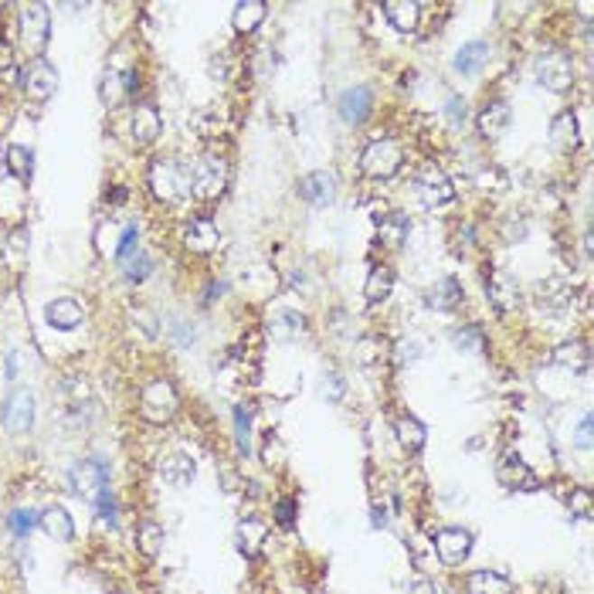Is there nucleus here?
<instances>
[{
    "instance_id": "obj_40",
    "label": "nucleus",
    "mask_w": 594,
    "mask_h": 594,
    "mask_svg": "<svg viewBox=\"0 0 594 594\" xmlns=\"http://www.w3.org/2000/svg\"><path fill=\"white\" fill-rule=\"evenodd\" d=\"M140 248V227L133 225H123V231H119V245H116V258H126V255H133Z\"/></svg>"
},
{
    "instance_id": "obj_36",
    "label": "nucleus",
    "mask_w": 594,
    "mask_h": 594,
    "mask_svg": "<svg viewBox=\"0 0 594 594\" xmlns=\"http://www.w3.org/2000/svg\"><path fill=\"white\" fill-rule=\"evenodd\" d=\"M377 227H381V238L387 241V245H401V241L408 238V218L404 214H397V211H391V214H384L381 221H377Z\"/></svg>"
},
{
    "instance_id": "obj_15",
    "label": "nucleus",
    "mask_w": 594,
    "mask_h": 594,
    "mask_svg": "<svg viewBox=\"0 0 594 594\" xmlns=\"http://www.w3.org/2000/svg\"><path fill=\"white\" fill-rule=\"evenodd\" d=\"M486 292H489V302L496 306V312H503V316L520 306V285H516V279H513L506 269L493 272V279H489V285H486Z\"/></svg>"
},
{
    "instance_id": "obj_46",
    "label": "nucleus",
    "mask_w": 594,
    "mask_h": 594,
    "mask_svg": "<svg viewBox=\"0 0 594 594\" xmlns=\"http://www.w3.org/2000/svg\"><path fill=\"white\" fill-rule=\"evenodd\" d=\"M422 357V339H401L397 343V360L401 364H411V360H418Z\"/></svg>"
},
{
    "instance_id": "obj_24",
    "label": "nucleus",
    "mask_w": 594,
    "mask_h": 594,
    "mask_svg": "<svg viewBox=\"0 0 594 594\" xmlns=\"http://www.w3.org/2000/svg\"><path fill=\"white\" fill-rule=\"evenodd\" d=\"M265 14H269V7L262 0H241V4H235L231 28H235V34H255L258 24H265Z\"/></svg>"
},
{
    "instance_id": "obj_1",
    "label": "nucleus",
    "mask_w": 594,
    "mask_h": 594,
    "mask_svg": "<svg viewBox=\"0 0 594 594\" xmlns=\"http://www.w3.org/2000/svg\"><path fill=\"white\" fill-rule=\"evenodd\" d=\"M146 184H150V194H153L160 204H181V200L190 194V170L173 160V156H160L150 163V173H146Z\"/></svg>"
},
{
    "instance_id": "obj_27",
    "label": "nucleus",
    "mask_w": 594,
    "mask_h": 594,
    "mask_svg": "<svg viewBox=\"0 0 594 594\" xmlns=\"http://www.w3.org/2000/svg\"><path fill=\"white\" fill-rule=\"evenodd\" d=\"M4 167H7V173L14 177L17 184H28L31 173H34V153L28 146H21V143H11L4 150Z\"/></svg>"
},
{
    "instance_id": "obj_6",
    "label": "nucleus",
    "mask_w": 594,
    "mask_h": 594,
    "mask_svg": "<svg viewBox=\"0 0 594 594\" xmlns=\"http://www.w3.org/2000/svg\"><path fill=\"white\" fill-rule=\"evenodd\" d=\"M401 163H404V153H401V146L394 140H374L360 153V170L374 181H391L401 170Z\"/></svg>"
},
{
    "instance_id": "obj_34",
    "label": "nucleus",
    "mask_w": 594,
    "mask_h": 594,
    "mask_svg": "<svg viewBox=\"0 0 594 594\" xmlns=\"http://www.w3.org/2000/svg\"><path fill=\"white\" fill-rule=\"evenodd\" d=\"M119 262H123V275H126L129 283H146L153 275V258L143 252V248H136V252L119 258Z\"/></svg>"
},
{
    "instance_id": "obj_49",
    "label": "nucleus",
    "mask_w": 594,
    "mask_h": 594,
    "mask_svg": "<svg viewBox=\"0 0 594 594\" xmlns=\"http://www.w3.org/2000/svg\"><path fill=\"white\" fill-rule=\"evenodd\" d=\"M323 394L329 397V401H339V394H343V377H339V374H326Z\"/></svg>"
},
{
    "instance_id": "obj_47",
    "label": "nucleus",
    "mask_w": 594,
    "mask_h": 594,
    "mask_svg": "<svg viewBox=\"0 0 594 594\" xmlns=\"http://www.w3.org/2000/svg\"><path fill=\"white\" fill-rule=\"evenodd\" d=\"M466 99L462 96H449V106H445V116L452 119V126H459V123H466Z\"/></svg>"
},
{
    "instance_id": "obj_51",
    "label": "nucleus",
    "mask_w": 594,
    "mask_h": 594,
    "mask_svg": "<svg viewBox=\"0 0 594 594\" xmlns=\"http://www.w3.org/2000/svg\"><path fill=\"white\" fill-rule=\"evenodd\" d=\"M4 381H17V374H21V360H17V350H7V367H4Z\"/></svg>"
},
{
    "instance_id": "obj_10",
    "label": "nucleus",
    "mask_w": 594,
    "mask_h": 594,
    "mask_svg": "<svg viewBox=\"0 0 594 594\" xmlns=\"http://www.w3.org/2000/svg\"><path fill=\"white\" fill-rule=\"evenodd\" d=\"M31 424H34V394L31 391H11L4 401V428L11 435H28Z\"/></svg>"
},
{
    "instance_id": "obj_35",
    "label": "nucleus",
    "mask_w": 594,
    "mask_h": 594,
    "mask_svg": "<svg viewBox=\"0 0 594 594\" xmlns=\"http://www.w3.org/2000/svg\"><path fill=\"white\" fill-rule=\"evenodd\" d=\"M553 364H561L567 370H584L588 367V347L584 343H564L553 350Z\"/></svg>"
},
{
    "instance_id": "obj_30",
    "label": "nucleus",
    "mask_w": 594,
    "mask_h": 594,
    "mask_svg": "<svg viewBox=\"0 0 594 594\" xmlns=\"http://www.w3.org/2000/svg\"><path fill=\"white\" fill-rule=\"evenodd\" d=\"M394 435H397V441H401V449H408V452H422L424 441H428V432H424V424L418 422V418H411V414L397 418Z\"/></svg>"
},
{
    "instance_id": "obj_3",
    "label": "nucleus",
    "mask_w": 594,
    "mask_h": 594,
    "mask_svg": "<svg viewBox=\"0 0 594 594\" xmlns=\"http://www.w3.org/2000/svg\"><path fill=\"white\" fill-rule=\"evenodd\" d=\"M227 187V163L221 156H200L190 170V194L198 200H218Z\"/></svg>"
},
{
    "instance_id": "obj_48",
    "label": "nucleus",
    "mask_w": 594,
    "mask_h": 594,
    "mask_svg": "<svg viewBox=\"0 0 594 594\" xmlns=\"http://www.w3.org/2000/svg\"><path fill=\"white\" fill-rule=\"evenodd\" d=\"M574 445H578V449H584V452L591 449V414H584V418H580L578 435H574Z\"/></svg>"
},
{
    "instance_id": "obj_18",
    "label": "nucleus",
    "mask_w": 594,
    "mask_h": 594,
    "mask_svg": "<svg viewBox=\"0 0 594 594\" xmlns=\"http://www.w3.org/2000/svg\"><path fill=\"white\" fill-rule=\"evenodd\" d=\"M38 526H42V534L48 540H58V543H71L75 540V520H71V513L65 506H48L38 516Z\"/></svg>"
},
{
    "instance_id": "obj_42",
    "label": "nucleus",
    "mask_w": 594,
    "mask_h": 594,
    "mask_svg": "<svg viewBox=\"0 0 594 594\" xmlns=\"http://www.w3.org/2000/svg\"><path fill=\"white\" fill-rule=\"evenodd\" d=\"M452 339H455V347H462V350H469V354H479V350H482V333L476 329V326H466V329H459Z\"/></svg>"
},
{
    "instance_id": "obj_41",
    "label": "nucleus",
    "mask_w": 594,
    "mask_h": 594,
    "mask_svg": "<svg viewBox=\"0 0 594 594\" xmlns=\"http://www.w3.org/2000/svg\"><path fill=\"white\" fill-rule=\"evenodd\" d=\"M92 503H96V513H99V520H102V524L116 526V496L109 493V486H106V489H102V493L96 496Z\"/></svg>"
},
{
    "instance_id": "obj_50",
    "label": "nucleus",
    "mask_w": 594,
    "mask_h": 594,
    "mask_svg": "<svg viewBox=\"0 0 594 594\" xmlns=\"http://www.w3.org/2000/svg\"><path fill=\"white\" fill-rule=\"evenodd\" d=\"M14 69V48L0 38V71Z\"/></svg>"
},
{
    "instance_id": "obj_28",
    "label": "nucleus",
    "mask_w": 594,
    "mask_h": 594,
    "mask_svg": "<svg viewBox=\"0 0 594 594\" xmlns=\"http://www.w3.org/2000/svg\"><path fill=\"white\" fill-rule=\"evenodd\" d=\"M391 289H394V272L387 269V265H374L367 283H364V299H367L370 306H381V302L391 299Z\"/></svg>"
},
{
    "instance_id": "obj_33",
    "label": "nucleus",
    "mask_w": 594,
    "mask_h": 594,
    "mask_svg": "<svg viewBox=\"0 0 594 594\" xmlns=\"http://www.w3.org/2000/svg\"><path fill=\"white\" fill-rule=\"evenodd\" d=\"M269 329H272V337H279V339L299 337V333L306 329V316H299L296 310H283L272 316Z\"/></svg>"
},
{
    "instance_id": "obj_25",
    "label": "nucleus",
    "mask_w": 594,
    "mask_h": 594,
    "mask_svg": "<svg viewBox=\"0 0 594 594\" xmlns=\"http://www.w3.org/2000/svg\"><path fill=\"white\" fill-rule=\"evenodd\" d=\"M486 61H489V44L486 42H469L459 48V55H455V71L459 75H466V79H472V75H479L482 69H486Z\"/></svg>"
},
{
    "instance_id": "obj_5",
    "label": "nucleus",
    "mask_w": 594,
    "mask_h": 594,
    "mask_svg": "<svg viewBox=\"0 0 594 594\" xmlns=\"http://www.w3.org/2000/svg\"><path fill=\"white\" fill-rule=\"evenodd\" d=\"M537 82L543 85L547 92L564 96L567 88L574 85V61H571V55L561 51V48H547V51L537 58Z\"/></svg>"
},
{
    "instance_id": "obj_11",
    "label": "nucleus",
    "mask_w": 594,
    "mask_h": 594,
    "mask_svg": "<svg viewBox=\"0 0 594 594\" xmlns=\"http://www.w3.org/2000/svg\"><path fill=\"white\" fill-rule=\"evenodd\" d=\"M472 551V534L462 526H445L435 534V553L445 567H459Z\"/></svg>"
},
{
    "instance_id": "obj_14",
    "label": "nucleus",
    "mask_w": 594,
    "mask_h": 594,
    "mask_svg": "<svg viewBox=\"0 0 594 594\" xmlns=\"http://www.w3.org/2000/svg\"><path fill=\"white\" fill-rule=\"evenodd\" d=\"M129 133H133V143H136V146H150V143L163 133V119H160V109H156L153 102H143V106L133 109Z\"/></svg>"
},
{
    "instance_id": "obj_4",
    "label": "nucleus",
    "mask_w": 594,
    "mask_h": 594,
    "mask_svg": "<svg viewBox=\"0 0 594 594\" xmlns=\"http://www.w3.org/2000/svg\"><path fill=\"white\" fill-rule=\"evenodd\" d=\"M51 38V14L44 4H24L21 7V44L31 58H42Z\"/></svg>"
},
{
    "instance_id": "obj_2",
    "label": "nucleus",
    "mask_w": 594,
    "mask_h": 594,
    "mask_svg": "<svg viewBox=\"0 0 594 594\" xmlns=\"http://www.w3.org/2000/svg\"><path fill=\"white\" fill-rule=\"evenodd\" d=\"M181 408V394H177V387L167 381V377H156L143 387L140 394V414L143 422L150 424H167L173 414Z\"/></svg>"
},
{
    "instance_id": "obj_44",
    "label": "nucleus",
    "mask_w": 594,
    "mask_h": 594,
    "mask_svg": "<svg viewBox=\"0 0 594 594\" xmlns=\"http://www.w3.org/2000/svg\"><path fill=\"white\" fill-rule=\"evenodd\" d=\"M275 520H279V526H285V530H292L296 526V499H279L275 503Z\"/></svg>"
},
{
    "instance_id": "obj_16",
    "label": "nucleus",
    "mask_w": 594,
    "mask_h": 594,
    "mask_svg": "<svg viewBox=\"0 0 594 594\" xmlns=\"http://www.w3.org/2000/svg\"><path fill=\"white\" fill-rule=\"evenodd\" d=\"M133 92V75H123L119 69H106L99 79V102L106 109H119Z\"/></svg>"
},
{
    "instance_id": "obj_23",
    "label": "nucleus",
    "mask_w": 594,
    "mask_h": 594,
    "mask_svg": "<svg viewBox=\"0 0 594 594\" xmlns=\"http://www.w3.org/2000/svg\"><path fill=\"white\" fill-rule=\"evenodd\" d=\"M384 17H387V24L394 31L411 34V31L418 28L422 4H414V0H387V4H384Z\"/></svg>"
},
{
    "instance_id": "obj_9",
    "label": "nucleus",
    "mask_w": 594,
    "mask_h": 594,
    "mask_svg": "<svg viewBox=\"0 0 594 594\" xmlns=\"http://www.w3.org/2000/svg\"><path fill=\"white\" fill-rule=\"evenodd\" d=\"M414 187H418V194H422V200L428 204V208H441V204H449V200L455 198L452 181H449L445 170L435 167V163H424L422 173H418V181H414Z\"/></svg>"
},
{
    "instance_id": "obj_19",
    "label": "nucleus",
    "mask_w": 594,
    "mask_h": 594,
    "mask_svg": "<svg viewBox=\"0 0 594 594\" xmlns=\"http://www.w3.org/2000/svg\"><path fill=\"white\" fill-rule=\"evenodd\" d=\"M370 106H374V96H370L367 85H354V88H347V92L339 96V116H343V123H350V126H360V123L367 119Z\"/></svg>"
},
{
    "instance_id": "obj_52",
    "label": "nucleus",
    "mask_w": 594,
    "mask_h": 594,
    "mask_svg": "<svg viewBox=\"0 0 594 594\" xmlns=\"http://www.w3.org/2000/svg\"><path fill=\"white\" fill-rule=\"evenodd\" d=\"M408 594H439V591H435V584H432V580L418 578V580H411Z\"/></svg>"
},
{
    "instance_id": "obj_45",
    "label": "nucleus",
    "mask_w": 594,
    "mask_h": 594,
    "mask_svg": "<svg viewBox=\"0 0 594 594\" xmlns=\"http://www.w3.org/2000/svg\"><path fill=\"white\" fill-rule=\"evenodd\" d=\"M571 509L578 513L580 520H588V516L594 513L591 509V493H588V489H574V493H571Z\"/></svg>"
},
{
    "instance_id": "obj_38",
    "label": "nucleus",
    "mask_w": 594,
    "mask_h": 594,
    "mask_svg": "<svg viewBox=\"0 0 594 594\" xmlns=\"http://www.w3.org/2000/svg\"><path fill=\"white\" fill-rule=\"evenodd\" d=\"M7 526H11V530H14V537L17 540H28L31 537V530H34V526H38V516H34V509H14V513H11V516H7Z\"/></svg>"
},
{
    "instance_id": "obj_13",
    "label": "nucleus",
    "mask_w": 594,
    "mask_h": 594,
    "mask_svg": "<svg viewBox=\"0 0 594 594\" xmlns=\"http://www.w3.org/2000/svg\"><path fill=\"white\" fill-rule=\"evenodd\" d=\"M44 320L51 329H61V333H71V329H79L85 323V310L79 299L71 296H58L51 299L48 306H44Z\"/></svg>"
},
{
    "instance_id": "obj_32",
    "label": "nucleus",
    "mask_w": 594,
    "mask_h": 594,
    "mask_svg": "<svg viewBox=\"0 0 594 594\" xmlns=\"http://www.w3.org/2000/svg\"><path fill=\"white\" fill-rule=\"evenodd\" d=\"M551 140L561 146V150H574L580 143L578 136V119H574V113L571 109H564V113H557L553 116V123H551Z\"/></svg>"
},
{
    "instance_id": "obj_20",
    "label": "nucleus",
    "mask_w": 594,
    "mask_h": 594,
    "mask_svg": "<svg viewBox=\"0 0 594 594\" xmlns=\"http://www.w3.org/2000/svg\"><path fill=\"white\" fill-rule=\"evenodd\" d=\"M265 537H269V526L262 524V520H255V516H245V520L238 524V530H235L238 551L245 553L248 561L262 557V551H265Z\"/></svg>"
},
{
    "instance_id": "obj_26",
    "label": "nucleus",
    "mask_w": 594,
    "mask_h": 594,
    "mask_svg": "<svg viewBox=\"0 0 594 594\" xmlns=\"http://www.w3.org/2000/svg\"><path fill=\"white\" fill-rule=\"evenodd\" d=\"M499 482L506 486V489H537V476L530 472L520 455H509L506 462L499 466Z\"/></svg>"
},
{
    "instance_id": "obj_43",
    "label": "nucleus",
    "mask_w": 594,
    "mask_h": 594,
    "mask_svg": "<svg viewBox=\"0 0 594 594\" xmlns=\"http://www.w3.org/2000/svg\"><path fill=\"white\" fill-rule=\"evenodd\" d=\"M7 252L11 255H28V227L24 225H14L11 227V235H7Z\"/></svg>"
},
{
    "instance_id": "obj_7",
    "label": "nucleus",
    "mask_w": 594,
    "mask_h": 594,
    "mask_svg": "<svg viewBox=\"0 0 594 594\" xmlns=\"http://www.w3.org/2000/svg\"><path fill=\"white\" fill-rule=\"evenodd\" d=\"M21 88L31 102H48L58 88V71L55 65H48L44 58H31L24 71H21Z\"/></svg>"
},
{
    "instance_id": "obj_37",
    "label": "nucleus",
    "mask_w": 594,
    "mask_h": 594,
    "mask_svg": "<svg viewBox=\"0 0 594 594\" xmlns=\"http://www.w3.org/2000/svg\"><path fill=\"white\" fill-rule=\"evenodd\" d=\"M136 551H140L143 557H156V553L163 551V526L143 524L140 530H136Z\"/></svg>"
},
{
    "instance_id": "obj_31",
    "label": "nucleus",
    "mask_w": 594,
    "mask_h": 594,
    "mask_svg": "<svg viewBox=\"0 0 594 594\" xmlns=\"http://www.w3.org/2000/svg\"><path fill=\"white\" fill-rule=\"evenodd\" d=\"M469 594H513V584L499 571H476L469 578Z\"/></svg>"
},
{
    "instance_id": "obj_8",
    "label": "nucleus",
    "mask_w": 594,
    "mask_h": 594,
    "mask_svg": "<svg viewBox=\"0 0 594 594\" xmlns=\"http://www.w3.org/2000/svg\"><path fill=\"white\" fill-rule=\"evenodd\" d=\"M106 479H109V469L99 459H79L75 466L69 469V482L71 489L85 499H96V496L106 489Z\"/></svg>"
},
{
    "instance_id": "obj_12",
    "label": "nucleus",
    "mask_w": 594,
    "mask_h": 594,
    "mask_svg": "<svg viewBox=\"0 0 594 594\" xmlns=\"http://www.w3.org/2000/svg\"><path fill=\"white\" fill-rule=\"evenodd\" d=\"M299 198L306 200V204H312V208L333 204V198H337V177L329 170H312V173H306L299 181Z\"/></svg>"
},
{
    "instance_id": "obj_21",
    "label": "nucleus",
    "mask_w": 594,
    "mask_h": 594,
    "mask_svg": "<svg viewBox=\"0 0 594 594\" xmlns=\"http://www.w3.org/2000/svg\"><path fill=\"white\" fill-rule=\"evenodd\" d=\"M160 476H163V482L167 486H177V489H184V486H190L194 482V476H198V466H194V459L184 452H173L167 455L163 462H160Z\"/></svg>"
},
{
    "instance_id": "obj_17",
    "label": "nucleus",
    "mask_w": 594,
    "mask_h": 594,
    "mask_svg": "<svg viewBox=\"0 0 594 594\" xmlns=\"http://www.w3.org/2000/svg\"><path fill=\"white\" fill-rule=\"evenodd\" d=\"M218 241H221V231L214 225L211 218H190L184 227V245L190 252L198 255H208L218 248Z\"/></svg>"
},
{
    "instance_id": "obj_22",
    "label": "nucleus",
    "mask_w": 594,
    "mask_h": 594,
    "mask_svg": "<svg viewBox=\"0 0 594 594\" xmlns=\"http://www.w3.org/2000/svg\"><path fill=\"white\" fill-rule=\"evenodd\" d=\"M509 123H513V113H509L506 102H489L479 113V133L482 140H503L506 136Z\"/></svg>"
},
{
    "instance_id": "obj_39",
    "label": "nucleus",
    "mask_w": 594,
    "mask_h": 594,
    "mask_svg": "<svg viewBox=\"0 0 594 594\" xmlns=\"http://www.w3.org/2000/svg\"><path fill=\"white\" fill-rule=\"evenodd\" d=\"M235 435H238V452L248 455L252 449V411L248 408L235 411Z\"/></svg>"
},
{
    "instance_id": "obj_29",
    "label": "nucleus",
    "mask_w": 594,
    "mask_h": 594,
    "mask_svg": "<svg viewBox=\"0 0 594 594\" xmlns=\"http://www.w3.org/2000/svg\"><path fill=\"white\" fill-rule=\"evenodd\" d=\"M424 302H428L432 310H439V312L455 310V306L462 302V285H459V279H439V283L428 289Z\"/></svg>"
}]
</instances>
